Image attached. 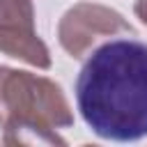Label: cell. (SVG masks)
<instances>
[{"label": "cell", "mask_w": 147, "mask_h": 147, "mask_svg": "<svg viewBox=\"0 0 147 147\" xmlns=\"http://www.w3.org/2000/svg\"><path fill=\"white\" fill-rule=\"evenodd\" d=\"M124 34H136L133 25L117 9L99 2L69 7L57 23V41L74 60H85L101 44Z\"/></svg>", "instance_id": "3957f363"}, {"label": "cell", "mask_w": 147, "mask_h": 147, "mask_svg": "<svg viewBox=\"0 0 147 147\" xmlns=\"http://www.w3.org/2000/svg\"><path fill=\"white\" fill-rule=\"evenodd\" d=\"M71 124V106L55 80L0 64V129L5 131V145H67L57 131Z\"/></svg>", "instance_id": "7a4b0ae2"}, {"label": "cell", "mask_w": 147, "mask_h": 147, "mask_svg": "<svg viewBox=\"0 0 147 147\" xmlns=\"http://www.w3.org/2000/svg\"><path fill=\"white\" fill-rule=\"evenodd\" d=\"M133 14L147 25V0H136L133 2Z\"/></svg>", "instance_id": "5b68a950"}, {"label": "cell", "mask_w": 147, "mask_h": 147, "mask_svg": "<svg viewBox=\"0 0 147 147\" xmlns=\"http://www.w3.org/2000/svg\"><path fill=\"white\" fill-rule=\"evenodd\" d=\"M136 34L94 48L76 78V106L87 129L113 142L147 138V44Z\"/></svg>", "instance_id": "6da1fadb"}, {"label": "cell", "mask_w": 147, "mask_h": 147, "mask_svg": "<svg viewBox=\"0 0 147 147\" xmlns=\"http://www.w3.org/2000/svg\"><path fill=\"white\" fill-rule=\"evenodd\" d=\"M0 53L37 69H51V51L34 28L32 0H0Z\"/></svg>", "instance_id": "277c9868"}]
</instances>
